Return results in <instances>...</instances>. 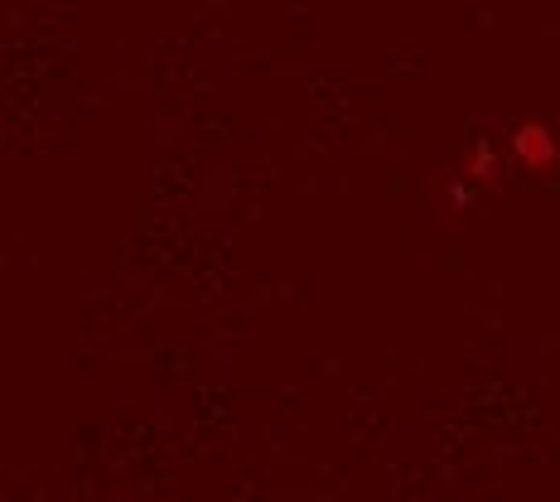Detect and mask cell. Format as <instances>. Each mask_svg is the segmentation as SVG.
I'll list each match as a JSON object with an SVG mask.
<instances>
[{"mask_svg":"<svg viewBox=\"0 0 560 502\" xmlns=\"http://www.w3.org/2000/svg\"><path fill=\"white\" fill-rule=\"evenodd\" d=\"M512 155H517L522 170H551L560 160V140L551 136V126L532 116V121L512 126Z\"/></svg>","mask_w":560,"mask_h":502,"instance_id":"cell-1","label":"cell"},{"mask_svg":"<svg viewBox=\"0 0 560 502\" xmlns=\"http://www.w3.org/2000/svg\"><path fill=\"white\" fill-rule=\"evenodd\" d=\"M464 174H469V179H488V184H493V179H498V150H493V145H474Z\"/></svg>","mask_w":560,"mask_h":502,"instance_id":"cell-2","label":"cell"}]
</instances>
